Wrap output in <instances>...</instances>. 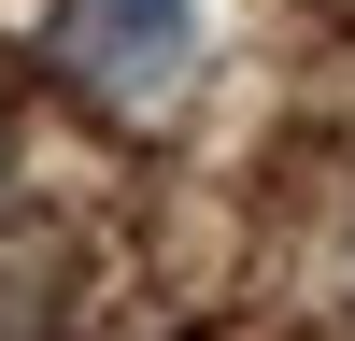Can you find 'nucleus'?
<instances>
[{
    "label": "nucleus",
    "mask_w": 355,
    "mask_h": 341,
    "mask_svg": "<svg viewBox=\"0 0 355 341\" xmlns=\"http://www.w3.org/2000/svg\"><path fill=\"white\" fill-rule=\"evenodd\" d=\"M43 43H57V71H71L85 100L142 114V100H171V71L199 57V0H43Z\"/></svg>",
    "instance_id": "nucleus-1"
}]
</instances>
